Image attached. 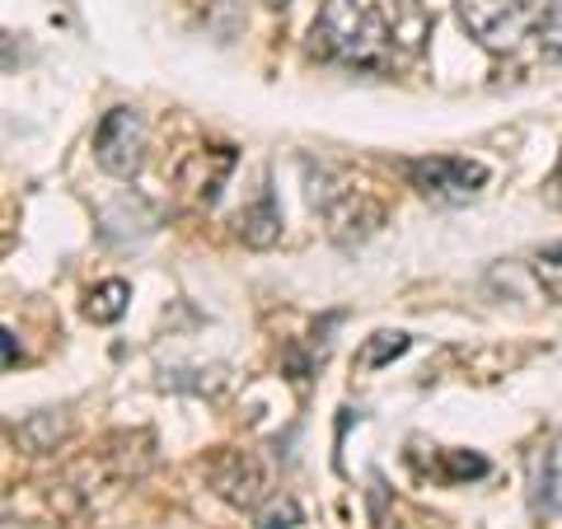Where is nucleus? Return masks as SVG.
Here are the masks:
<instances>
[{"instance_id":"nucleus-3","label":"nucleus","mask_w":562,"mask_h":529,"mask_svg":"<svg viewBox=\"0 0 562 529\" xmlns=\"http://www.w3.org/2000/svg\"><path fill=\"white\" fill-rule=\"evenodd\" d=\"M94 160L113 179H136L146 160V122L136 109H109L94 132Z\"/></svg>"},{"instance_id":"nucleus-5","label":"nucleus","mask_w":562,"mask_h":529,"mask_svg":"<svg viewBox=\"0 0 562 529\" xmlns=\"http://www.w3.org/2000/svg\"><path fill=\"white\" fill-rule=\"evenodd\" d=\"M530 0H460V24L487 52H512L525 24H530Z\"/></svg>"},{"instance_id":"nucleus-15","label":"nucleus","mask_w":562,"mask_h":529,"mask_svg":"<svg viewBox=\"0 0 562 529\" xmlns=\"http://www.w3.org/2000/svg\"><path fill=\"white\" fill-rule=\"evenodd\" d=\"M441 464H446V479H450V483L487 479V460H483V454H469V450H446V454H441Z\"/></svg>"},{"instance_id":"nucleus-12","label":"nucleus","mask_w":562,"mask_h":529,"mask_svg":"<svg viewBox=\"0 0 562 529\" xmlns=\"http://www.w3.org/2000/svg\"><path fill=\"white\" fill-rule=\"evenodd\" d=\"M305 516H301V502L295 497H268V506L254 510V529H295Z\"/></svg>"},{"instance_id":"nucleus-6","label":"nucleus","mask_w":562,"mask_h":529,"mask_svg":"<svg viewBox=\"0 0 562 529\" xmlns=\"http://www.w3.org/2000/svg\"><path fill=\"white\" fill-rule=\"evenodd\" d=\"M206 479H211V487H216V497H225L239 510H258L262 502L272 497V492H268V469H262L249 450L216 454L211 469H206Z\"/></svg>"},{"instance_id":"nucleus-9","label":"nucleus","mask_w":562,"mask_h":529,"mask_svg":"<svg viewBox=\"0 0 562 529\" xmlns=\"http://www.w3.org/2000/svg\"><path fill=\"white\" fill-rule=\"evenodd\" d=\"M132 305V286L127 281H99V286H90V295H85V319L90 324H117L122 314H127Z\"/></svg>"},{"instance_id":"nucleus-11","label":"nucleus","mask_w":562,"mask_h":529,"mask_svg":"<svg viewBox=\"0 0 562 529\" xmlns=\"http://www.w3.org/2000/svg\"><path fill=\"white\" fill-rule=\"evenodd\" d=\"M535 47L549 61H562V0H549L543 14L535 20Z\"/></svg>"},{"instance_id":"nucleus-17","label":"nucleus","mask_w":562,"mask_h":529,"mask_svg":"<svg viewBox=\"0 0 562 529\" xmlns=\"http://www.w3.org/2000/svg\"><path fill=\"white\" fill-rule=\"evenodd\" d=\"M5 529H43V525H33V520H14V516H5Z\"/></svg>"},{"instance_id":"nucleus-14","label":"nucleus","mask_w":562,"mask_h":529,"mask_svg":"<svg viewBox=\"0 0 562 529\" xmlns=\"http://www.w3.org/2000/svg\"><path fill=\"white\" fill-rule=\"evenodd\" d=\"M535 277H539V286L562 305V244H549L543 254H535Z\"/></svg>"},{"instance_id":"nucleus-10","label":"nucleus","mask_w":562,"mask_h":529,"mask_svg":"<svg viewBox=\"0 0 562 529\" xmlns=\"http://www.w3.org/2000/svg\"><path fill=\"white\" fill-rule=\"evenodd\" d=\"M61 440H66V417H57V413H33L20 427V446L29 454H47V450H57Z\"/></svg>"},{"instance_id":"nucleus-2","label":"nucleus","mask_w":562,"mask_h":529,"mask_svg":"<svg viewBox=\"0 0 562 529\" xmlns=\"http://www.w3.org/2000/svg\"><path fill=\"white\" fill-rule=\"evenodd\" d=\"M310 202L314 211H324L328 230L338 239H366L384 225V206L375 198H366L361 188H351L347 179H338L333 169H319V179L310 169Z\"/></svg>"},{"instance_id":"nucleus-7","label":"nucleus","mask_w":562,"mask_h":529,"mask_svg":"<svg viewBox=\"0 0 562 529\" xmlns=\"http://www.w3.org/2000/svg\"><path fill=\"white\" fill-rule=\"evenodd\" d=\"M530 510L539 520H553L562 510V440L530 454Z\"/></svg>"},{"instance_id":"nucleus-4","label":"nucleus","mask_w":562,"mask_h":529,"mask_svg":"<svg viewBox=\"0 0 562 529\" xmlns=\"http://www.w3.org/2000/svg\"><path fill=\"white\" fill-rule=\"evenodd\" d=\"M408 183L431 202H469L479 198L487 183V169L479 160H460V155H431V160H408Z\"/></svg>"},{"instance_id":"nucleus-16","label":"nucleus","mask_w":562,"mask_h":529,"mask_svg":"<svg viewBox=\"0 0 562 529\" xmlns=\"http://www.w3.org/2000/svg\"><path fill=\"white\" fill-rule=\"evenodd\" d=\"M14 361H20V351H14V333L5 328V365H14Z\"/></svg>"},{"instance_id":"nucleus-13","label":"nucleus","mask_w":562,"mask_h":529,"mask_svg":"<svg viewBox=\"0 0 562 529\" xmlns=\"http://www.w3.org/2000/svg\"><path fill=\"white\" fill-rule=\"evenodd\" d=\"M403 351H408V338H403V333H375V338L361 347V365L366 370H380L384 361L403 357Z\"/></svg>"},{"instance_id":"nucleus-1","label":"nucleus","mask_w":562,"mask_h":529,"mask_svg":"<svg viewBox=\"0 0 562 529\" xmlns=\"http://www.w3.org/2000/svg\"><path fill=\"white\" fill-rule=\"evenodd\" d=\"M310 38L314 57L351 70H380L390 61V29H384L380 10H371L366 0H324Z\"/></svg>"},{"instance_id":"nucleus-8","label":"nucleus","mask_w":562,"mask_h":529,"mask_svg":"<svg viewBox=\"0 0 562 529\" xmlns=\"http://www.w3.org/2000/svg\"><path fill=\"white\" fill-rule=\"evenodd\" d=\"M239 239L249 244V249H272L281 239V211H277V192L268 179L254 192V202L239 211Z\"/></svg>"}]
</instances>
